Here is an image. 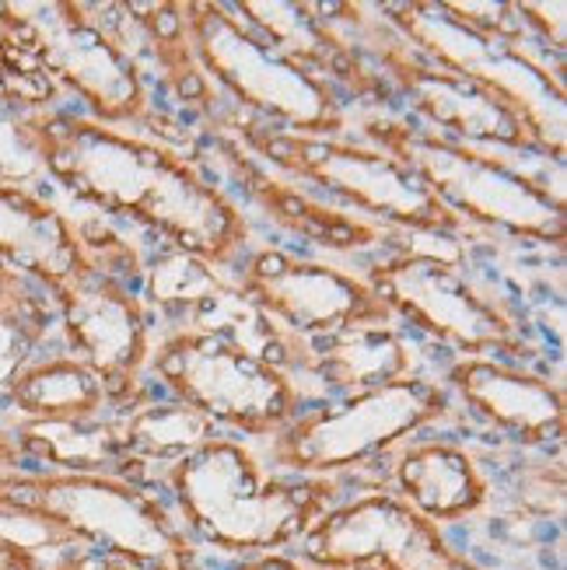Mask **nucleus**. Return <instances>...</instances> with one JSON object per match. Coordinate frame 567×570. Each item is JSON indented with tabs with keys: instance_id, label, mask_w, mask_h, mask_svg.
I'll list each match as a JSON object with an SVG mask.
<instances>
[{
	"instance_id": "nucleus-12",
	"label": "nucleus",
	"mask_w": 567,
	"mask_h": 570,
	"mask_svg": "<svg viewBox=\"0 0 567 570\" xmlns=\"http://www.w3.org/2000/svg\"><path fill=\"white\" fill-rule=\"evenodd\" d=\"M361 277L375 287L392 315H403L417 330L456 346L462 357H487L495 351L522 357L526 351L519 322L501 302H490L480 287L466 281L459 263L421 253H392V259Z\"/></svg>"
},
{
	"instance_id": "nucleus-8",
	"label": "nucleus",
	"mask_w": 567,
	"mask_h": 570,
	"mask_svg": "<svg viewBox=\"0 0 567 570\" xmlns=\"http://www.w3.org/2000/svg\"><path fill=\"white\" fill-rule=\"evenodd\" d=\"M312 570H487L385 487L340 498L291 550Z\"/></svg>"
},
{
	"instance_id": "nucleus-18",
	"label": "nucleus",
	"mask_w": 567,
	"mask_h": 570,
	"mask_svg": "<svg viewBox=\"0 0 567 570\" xmlns=\"http://www.w3.org/2000/svg\"><path fill=\"white\" fill-rule=\"evenodd\" d=\"M0 259L53 287L85 256L74 220L57 204L32 189L0 186Z\"/></svg>"
},
{
	"instance_id": "nucleus-1",
	"label": "nucleus",
	"mask_w": 567,
	"mask_h": 570,
	"mask_svg": "<svg viewBox=\"0 0 567 570\" xmlns=\"http://www.w3.org/2000/svg\"><path fill=\"white\" fill-rule=\"evenodd\" d=\"M42 171H49L78 200L127 214L151 225L179 253L228 269L250 245V220L242 207L214 189L186 158L144 140L137 134L106 127L98 119L32 112L18 122Z\"/></svg>"
},
{
	"instance_id": "nucleus-29",
	"label": "nucleus",
	"mask_w": 567,
	"mask_h": 570,
	"mask_svg": "<svg viewBox=\"0 0 567 570\" xmlns=\"http://www.w3.org/2000/svg\"><path fill=\"white\" fill-rule=\"evenodd\" d=\"M232 570H309L294 553H260V557H245Z\"/></svg>"
},
{
	"instance_id": "nucleus-6",
	"label": "nucleus",
	"mask_w": 567,
	"mask_h": 570,
	"mask_svg": "<svg viewBox=\"0 0 567 570\" xmlns=\"http://www.w3.org/2000/svg\"><path fill=\"white\" fill-rule=\"evenodd\" d=\"M245 144L274 168L309 183L319 193H333L358 207V214L385 220L410 232L452 235L462 228L438 196L413 171L382 147H354L336 137H302V134H245Z\"/></svg>"
},
{
	"instance_id": "nucleus-27",
	"label": "nucleus",
	"mask_w": 567,
	"mask_h": 570,
	"mask_svg": "<svg viewBox=\"0 0 567 570\" xmlns=\"http://www.w3.org/2000/svg\"><path fill=\"white\" fill-rule=\"evenodd\" d=\"M46 553L32 550L29 542L0 529V570H46Z\"/></svg>"
},
{
	"instance_id": "nucleus-10",
	"label": "nucleus",
	"mask_w": 567,
	"mask_h": 570,
	"mask_svg": "<svg viewBox=\"0 0 567 570\" xmlns=\"http://www.w3.org/2000/svg\"><path fill=\"white\" fill-rule=\"evenodd\" d=\"M397 14L403 18L392 21L431 63H438V70L490 95L522 122L532 144L547 147V151L554 147L557 161L564 158V91L554 88L529 57L515 53L511 42H495L470 32L431 4L397 8Z\"/></svg>"
},
{
	"instance_id": "nucleus-23",
	"label": "nucleus",
	"mask_w": 567,
	"mask_h": 570,
	"mask_svg": "<svg viewBox=\"0 0 567 570\" xmlns=\"http://www.w3.org/2000/svg\"><path fill=\"white\" fill-rule=\"evenodd\" d=\"M232 287H235L232 277L217 274L211 263L179 249L158 256L151 266V302L155 308L176 315L179 326H186L193 315H201Z\"/></svg>"
},
{
	"instance_id": "nucleus-21",
	"label": "nucleus",
	"mask_w": 567,
	"mask_h": 570,
	"mask_svg": "<svg viewBox=\"0 0 567 570\" xmlns=\"http://www.w3.org/2000/svg\"><path fill=\"white\" fill-rule=\"evenodd\" d=\"M123 452L130 455L144 483H151L162 465L189 455L217 434V424L201 410L179 400L168 403H130L116 416ZM155 487V483H151Z\"/></svg>"
},
{
	"instance_id": "nucleus-30",
	"label": "nucleus",
	"mask_w": 567,
	"mask_h": 570,
	"mask_svg": "<svg viewBox=\"0 0 567 570\" xmlns=\"http://www.w3.org/2000/svg\"><path fill=\"white\" fill-rule=\"evenodd\" d=\"M312 570V567H309ZM348 570H375V567H348Z\"/></svg>"
},
{
	"instance_id": "nucleus-25",
	"label": "nucleus",
	"mask_w": 567,
	"mask_h": 570,
	"mask_svg": "<svg viewBox=\"0 0 567 570\" xmlns=\"http://www.w3.org/2000/svg\"><path fill=\"white\" fill-rule=\"evenodd\" d=\"M515 14H526L532 29H539L544 46L554 53H564V4H519Z\"/></svg>"
},
{
	"instance_id": "nucleus-2",
	"label": "nucleus",
	"mask_w": 567,
	"mask_h": 570,
	"mask_svg": "<svg viewBox=\"0 0 567 570\" xmlns=\"http://www.w3.org/2000/svg\"><path fill=\"white\" fill-rule=\"evenodd\" d=\"M0 529L53 557L102 550L140 570H211L165 493L113 473H0Z\"/></svg>"
},
{
	"instance_id": "nucleus-9",
	"label": "nucleus",
	"mask_w": 567,
	"mask_h": 570,
	"mask_svg": "<svg viewBox=\"0 0 567 570\" xmlns=\"http://www.w3.org/2000/svg\"><path fill=\"white\" fill-rule=\"evenodd\" d=\"M235 287L274 330L284 367L294 346L340 333L389 330V322L397 318L375 287L354 269L281 253H263L245 263Z\"/></svg>"
},
{
	"instance_id": "nucleus-26",
	"label": "nucleus",
	"mask_w": 567,
	"mask_h": 570,
	"mask_svg": "<svg viewBox=\"0 0 567 570\" xmlns=\"http://www.w3.org/2000/svg\"><path fill=\"white\" fill-rule=\"evenodd\" d=\"M46 570H140L119 557H109L102 550H60L46 560Z\"/></svg>"
},
{
	"instance_id": "nucleus-5",
	"label": "nucleus",
	"mask_w": 567,
	"mask_h": 570,
	"mask_svg": "<svg viewBox=\"0 0 567 570\" xmlns=\"http://www.w3.org/2000/svg\"><path fill=\"white\" fill-rule=\"evenodd\" d=\"M144 371L172 400L250 438L277 434L302 413V389L291 382V371L221 333H158Z\"/></svg>"
},
{
	"instance_id": "nucleus-22",
	"label": "nucleus",
	"mask_w": 567,
	"mask_h": 570,
	"mask_svg": "<svg viewBox=\"0 0 567 570\" xmlns=\"http://www.w3.org/2000/svg\"><path fill=\"white\" fill-rule=\"evenodd\" d=\"M53 322L57 305L46 284L0 259V392L39 357Z\"/></svg>"
},
{
	"instance_id": "nucleus-17",
	"label": "nucleus",
	"mask_w": 567,
	"mask_h": 570,
	"mask_svg": "<svg viewBox=\"0 0 567 570\" xmlns=\"http://www.w3.org/2000/svg\"><path fill=\"white\" fill-rule=\"evenodd\" d=\"M392 78L403 85V91L413 98V106L421 109L438 127H449L466 137V144H501V147H532L522 122L515 119L501 102L490 95L477 91L452 73L438 70L424 53L407 60L400 70H392Z\"/></svg>"
},
{
	"instance_id": "nucleus-28",
	"label": "nucleus",
	"mask_w": 567,
	"mask_h": 570,
	"mask_svg": "<svg viewBox=\"0 0 567 570\" xmlns=\"http://www.w3.org/2000/svg\"><path fill=\"white\" fill-rule=\"evenodd\" d=\"M0 473H29V459H25V452H21L11 420L8 424H0Z\"/></svg>"
},
{
	"instance_id": "nucleus-14",
	"label": "nucleus",
	"mask_w": 567,
	"mask_h": 570,
	"mask_svg": "<svg viewBox=\"0 0 567 570\" xmlns=\"http://www.w3.org/2000/svg\"><path fill=\"white\" fill-rule=\"evenodd\" d=\"M57 305V322L67 340V354L88 364L102 379L116 406L137 403V382L151 357L155 326L147 305L102 269L81 259L63 281L46 287Z\"/></svg>"
},
{
	"instance_id": "nucleus-19",
	"label": "nucleus",
	"mask_w": 567,
	"mask_h": 570,
	"mask_svg": "<svg viewBox=\"0 0 567 570\" xmlns=\"http://www.w3.org/2000/svg\"><path fill=\"white\" fill-rule=\"evenodd\" d=\"M287 367L319 379L326 389L358 395L368 389H382V385L410 379L413 346L392 330L340 333L330 340L294 346Z\"/></svg>"
},
{
	"instance_id": "nucleus-7",
	"label": "nucleus",
	"mask_w": 567,
	"mask_h": 570,
	"mask_svg": "<svg viewBox=\"0 0 567 570\" xmlns=\"http://www.w3.org/2000/svg\"><path fill=\"white\" fill-rule=\"evenodd\" d=\"M179 36L201 73H214L238 102L277 116L302 137H333L343 127V109L333 91L299 63L274 57L250 39L228 8L176 4Z\"/></svg>"
},
{
	"instance_id": "nucleus-4",
	"label": "nucleus",
	"mask_w": 567,
	"mask_h": 570,
	"mask_svg": "<svg viewBox=\"0 0 567 570\" xmlns=\"http://www.w3.org/2000/svg\"><path fill=\"white\" fill-rule=\"evenodd\" d=\"M449 416V400L434 382L403 379L351 395L343 406L302 410L270 434L263 465L284 476L336 480V473L364 465L382 452H397Z\"/></svg>"
},
{
	"instance_id": "nucleus-20",
	"label": "nucleus",
	"mask_w": 567,
	"mask_h": 570,
	"mask_svg": "<svg viewBox=\"0 0 567 570\" xmlns=\"http://www.w3.org/2000/svg\"><path fill=\"white\" fill-rule=\"evenodd\" d=\"M11 424H85L102 420L113 403L102 379L88 364L60 354H39L4 389Z\"/></svg>"
},
{
	"instance_id": "nucleus-16",
	"label": "nucleus",
	"mask_w": 567,
	"mask_h": 570,
	"mask_svg": "<svg viewBox=\"0 0 567 570\" xmlns=\"http://www.w3.org/2000/svg\"><path fill=\"white\" fill-rule=\"evenodd\" d=\"M397 493L434 525L477 518L490 504V473L466 444L449 438H413L392 452Z\"/></svg>"
},
{
	"instance_id": "nucleus-11",
	"label": "nucleus",
	"mask_w": 567,
	"mask_h": 570,
	"mask_svg": "<svg viewBox=\"0 0 567 570\" xmlns=\"http://www.w3.org/2000/svg\"><path fill=\"white\" fill-rule=\"evenodd\" d=\"M385 151L397 155L459 220L508 228L539 242L564 238V207L550 193L483 158L473 144H449L413 130H389Z\"/></svg>"
},
{
	"instance_id": "nucleus-15",
	"label": "nucleus",
	"mask_w": 567,
	"mask_h": 570,
	"mask_svg": "<svg viewBox=\"0 0 567 570\" xmlns=\"http://www.w3.org/2000/svg\"><path fill=\"white\" fill-rule=\"evenodd\" d=\"M449 382L459 400L501 438L519 444H550L564 438V392L547 379L505 361L462 357L452 364Z\"/></svg>"
},
{
	"instance_id": "nucleus-13",
	"label": "nucleus",
	"mask_w": 567,
	"mask_h": 570,
	"mask_svg": "<svg viewBox=\"0 0 567 570\" xmlns=\"http://www.w3.org/2000/svg\"><path fill=\"white\" fill-rule=\"evenodd\" d=\"M0 21L25 46L49 81H63L106 127L147 119L140 73L78 11V4H4Z\"/></svg>"
},
{
	"instance_id": "nucleus-24",
	"label": "nucleus",
	"mask_w": 567,
	"mask_h": 570,
	"mask_svg": "<svg viewBox=\"0 0 567 570\" xmlns=\"http://www.w3.org/2000/svg\"><path fill=\"white\" fill-rule=\"evenodd\" d=\"M245 14H253L263 29L277 39V46L294 60H326V39L319 32V21L305 18L309 8L302 4H242Z\"/></svg>"
},
{
	"instance_id": "nucleus-3",
	"label": "nucleus",
	"mask_w": 567,
	"mask_h": 570,
	"mask_svg": "<svg viewBox=\"0 0 567 570\" xmlns=\"http://www.w3.org/2000/svg\"><path fill=\"white\" fill-rule=\"evenodd\" d=\"M183 529L207 553H291L315 518L340 501L336 480L284 476L266 469L253 444L214 434L151 480Z\"/></svg>"
}]
</instances>
